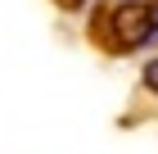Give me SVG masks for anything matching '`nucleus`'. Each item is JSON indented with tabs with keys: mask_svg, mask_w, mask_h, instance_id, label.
<instances>
[{
	"mask_svg": "<svg viewBox=\"0 0 158 154\" xmlns=\"http://www.w3.org/2000/svg\"><path fill=\"white\" fill-rule=\"evenodd\" d=\"M149 9H154V41H158V5H149Z\"/></svg>",
	"mask_w": 158,
	"mask_h": 154,
	"instance_id": "4",
	"label": "nucleus"
},
{
	"mask_svg": "<svg viewBox=\"0 0 158 154\" xmlns=\"http://www.w3.org/2000/svg\"><path fill=\"white\" fill-rule=\"evenodd\" d=\"M95 36L109 50H118V55L140 50V46L154 41V9H149L145 0H118L109 14L95 18Z\"/></svg>",
	"mask_w": 158,
	"mask_h": 154,
	"instance_id": "1",
	"label": "nucleus"
},
{
	"mask_svg": "<svg viewBox=\"0 0 158 154\" xmlns=\"http://www.w3.org/2000/svg\"><path fill=\"white\" fill-rule=\"evenodd\" d=\"M59 5H63V9H81L86 0H59Z\"/></svg>",
	"mask_w": 158,
	"mask_h": 154,
	"instance_id": "3",
	"label": "nucleus"
},
{
	"mask_svg": "<svg viewBox=\"0 0 158 154\" xmlns=\"http://www.w3.org/2000/svg\"><path fill=\"white\" fill-rule=\"evenodd\" d=\"M140 82H145V91H154V95H158V59H149V64H145Z\"/></svg>",
	"mask_w": 158,
	"mask_h": 154,
	"instance_id": "2",
	"label": "nucleus"
}]
</instances>
